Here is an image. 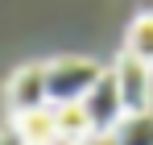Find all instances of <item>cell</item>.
<instances>
[{
	"instance_id": "6da1fadb",
	"label": "cell",
	"mask_w": 153,
	"mask_h": 145,
	"mask_svg": "<svg viewBox=\"0 0 153 145\" xmlns=\"http://www.w3.org/2000/svg\"><path fill=\"white\" fill-rule=\"evenodd\" d=\"M103 79V67L91 58H54L46 62V91H50V108L62 104H83L87 91Z\"/></svg>"
},
{
	"instance_id": "3957f363",
	"label": "cell",
	"mask_w": 153,
	"mask_h": 145,
	"mask_svg": "<svg viewBox=\"0 0 153 145\" xmlns=\"http://www.w3.org/2000/svg\"><path fill=\"white\" fill-rule=\"evenodd\" d=\"M4 104L13 116H25L37 108H50V91H46V62H29L21 71L8 75L4 83Z\"/></svg>"
},
{
	"instance_id": "52a82bcc",
	"label": "cell",
	"mask_w": 153,
	"mask_h": 145,
	"mask_svg": "<svg viewBox=\"0 0 153 145\" xmlns=\"http://www.w3.org/2000/svg\"><path fill=\"white\" fill-rule=\"evenodd\" d=\"M124 54L141 58L145 67H153V13H137L124 33Z\"/></svg>"
},
{
	"instance_id": "30bf717a",
	"label": "cell",
	"mask_w": 153,
	"mask_h": 145,
	"mask_svg": "<svg viewBox=\"0 0 153 145\" xmlns=\"http://www.w3.org/2000/svg\"><path fill=\"white\" fill-rule=\"evenodd\" d=\"M91 145H112V141H108V137H103V141H91Z\"/></svg>"
},
{
	"instance_id": "5b68a950",
	"label": "cell",
	"mask_w": 153,
	"mask_h": 145,
	"mask_svg": "<svg viewBox=\"0 0 153 145\" xmlns=\"http://www.w3.org/2000/svg\"><path fill=\"white\" fill-rule=\"evenodd\" d=\"M13 129L25 145H50L58 141V124H54V108H37L25 116H13Z\"/></svg>"
},
{
	"instance_id": "8992f818",
	"label": "cell",
	"mask_w": 153,
	"mask_h": 145,
	"mask_svg": "<svg viewBox=\"0 0 153 145\" xmlns=\"http://www.w3.org/2000/svg\"><path fill=\"white\" fill-rule=\"evenodd\" d=\"M54 124H58V141H71V145H91L95 133L83 116V104H62L54 108Z\"/></svg>"
},
{
	"instance_id": "277c9868",
	"label": "cell",
	"mask_w": 153,
	"mask_h": 145,
	"mask_svg": "<svg viewBox=\"0 0 153 145\" xmlns=\"http://www.w3.org/2000/svg\"><path fill=\"white\" fill-rule=\"evenodd\" d=\"M112 79L120 87V99H124V112H153V67H145L141 58L132 54H120L112 62Z\"/></svg>"
},
{
	"instance_id": "8fae6325",
	"label": "cell",
	"mask_w": 153,
	"mask_h": 145,
	"mask_svg": "<svg viewBox=\"0 0 153 145\" xmlns=\"http://www.w3.org/2000/svg\"><path fill=\"white\" fill-rule=\"evenodd\" d=\"M50 145H71V141H50Z\"/></svg>"
},
{
	"instance_id": "7a4b0ae2",
	"label": "cell",
	"mask_w": 153,
	"mask_h": 145,
	"mask_svg": "<svg viewBox=\"0 0 153 145\" xmlns=\"http://www.w3.org/2000/svg\"><path fill=\"white\" fill-rule=\"evenodd\" d=\"M83 116H87V124H91L95 141L112 137L116 124L128 116V112H124V99H120V87H116V79H112V67H108L103 79L87 91V99H83Z\"/></svg>"
},
{
	"instance_id": "9c48e42d",
	"label": "cell",
	"mask_w": 153,
	"mask_h": 145,
	"mask_svg": "<svg viewBox=\"0 0 153 145\" xmlns=\"http://www.w3.org/2000/svg\"><path fill=\"white\" fill-rule=\"evenodd\" d=\"M0 145H25V141L17 137V129H13V124H4V129H0Z\"/></svg>"
},
{
	"instance_id": "ba28073f",
	"label": "cell",
	"mask_w": 153,
	"mask_h": 145,
	"mask_svg": "<svg viewBox=\"0 0 153 145\" xmlns=\"http://www.w3.org/2000/svg\"><path fill=\"white\" fill-rule=\"evenodd\" d=\"M108 141L112 145H153V112H128Z\"/></svg>"
}]
</instances>
